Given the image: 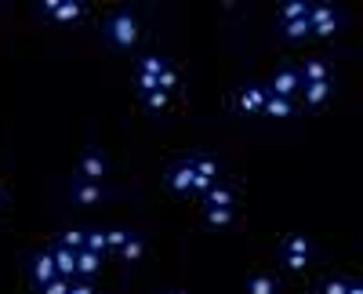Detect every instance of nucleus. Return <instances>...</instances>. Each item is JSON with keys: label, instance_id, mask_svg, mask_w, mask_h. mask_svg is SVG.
I'll use <instances>...</instances> for the list:
<instances>
[{"label": "nucleus", "instance_id": "1", "mask_svg": "<svg viewBox=\"0 0 363 294\" xmlns=\"http://www.w3.org/2000/svg\"><path fill=\"white\" fill-rule=\"evenodd\" d=\"M138 37H142L138 18H135V11H128V8L113 11V15L106 18V26H102V40H106L109 47H116V51L135 47V44H138Z\"/></svg>", "mask_w": 363, "mask_h": 294}, {"label": "nucleus", "instance_id": "2", "mask_svg": "<svg viewBox=\"0 0 363 294\" xmlns=\"http://www.w3.org/2000/svg\"><path fill=\"white\" fill-rule=\"evenodd\" d=\"M345 26V11H338L335 4H313L309 8V33L313 37H335Z\"/></svg>", "mask_w": 363, "mask_h": 294}, {"label": "nucleus", "instance_id": "3", "mask_svg": "<svg viewBox=\"0 0 363 294\" xmlns=\"http://www.w3.org/2000/svg\"><path fill=\"white\" fill-rule=\"evenodd\" d=\"M186 164H189V171H193V179H196V193H207L215 182H222V164L215 160V157H207V153H193V157H186Z\"/></svg>", "mask_w": 363, "mask_h": 294}, {"label": "nucleus", "instance_id": "4", "mask_svg": "<svg viewBox=\"0 0 363 294\" xmlns=\"http://www.w3.org/2000/svg\"><path fill=\"white\" fill-rule=\"evenodd\" d=\"M313 251H316V247H313L306 237H298V232H294V237H287L284 247H280V261H284L287 269H306V261H309Z\"/></svg>", "mask_w": 363, "mask_h": 294}, {"label": "nucleus", "instance_id": "5", "mask_svg": "<svg viewBox=\"0 0 363 294\" xmlns=\"http://www.w3.org/2000/svg\"><path fill=\"white\" fill-rule=\"evenodd\" d=\"M37 11L51 22H77L84 15V4L80 0H40Z\"/></svg>", "mask_w": 363, "mask_h": 294}, {"label": "nucleus", "instance_id": "6", "mask_svg": "<svg viewBox=\"0 0 363 294\" xmlns=\"http://www.w3.org/2000/svg\"><path fill=\"white\" fill-rule=\"evenodd\" d=\"M109 174V160L102 157V149L95 142H87V153H84V160H80V179H87V182H99V179H106Z\"/></svg>", "mask_w": 363, "mask_h": 294}, {"label": "nucleus", "instance_id": "7", "mask_svg": "<svg viewBox=\"0 0 363 294\" xmlns=\"http://www.w3.org/2000/svg\"><path fill=\"white\" fill-rule=\"evenodd\" d=\"M164 182H167V189H171V193H178V196L193 193V186H196V179H193V171H189V164H186V160L171 164V167L164 171Z\"/></svg>", "mask_w": 363, "mask_h": 294}, {"label": "nucleus", "instance_id": "8", "mask_svg": "<svg viewBox=\"0 0 363 294\" xmlns=\"http://www.w3.org/2000/svg\"><path fill=\"white\" fill-rule=\"evenodd\" d=\"M69 196H73V203H80V208H91V203H99V200H106V189H102V182H87V179H77L69 182Z\"/></svg>", "mask_w": 363, "mask_h": 294}, {"label": "nucleus", "instance_id": "9", "mask_svg": "<svg viewBox=\"0 0 363 294\" xmlns=\"http://www.w3.org/2000/svg\"><path fill=\"white\" fill-rule=\"evenodd\" d=\"M265 98H269V87L265 84H244L236 95V106L244 113H262L265 109Z\"/></svg>", "mask_w": 363, "mask_h": 294}, {"label": "nucleus", "instance_id": "10", "mask_svg": "<svg viewBox=\"0 0 363 294\" xmlns=\"http://www.w3.org/2000/svg\"><path fill=\"white\" fill-rule=\"evenodd\" d=\"M265 87H269V95L294 98V95H298V87H301V80H298V69H280V73H272V80H269Z\"/></svg>", "mask_w": 363, "mask_h": 294}, {"label": "nucleus", "instance_id": "11", "mask_svg": "<svg viewBox=\"0 0 363 294\" xmlns=\"http://www.w3.org/2000/svg\"><path fill=\"white\" fill-rule=\"evenodd\" d=\"M29 276H33L37 287H44L48 280H55V261H51V251H37L33 258H29Z\"/></svg>", "mask_w": 363, "mask_h": 294}, {"label": "nucleus", "instance_id": "12", "mask_svg": "<svg viewBox=\"0 0 363 294\" xmlns=\"http://www.w3.org/2000/svg\"><path fill=\"white\" fill-rule=\"evenodd\" d=\"M298 80L301 84H323V80H330L327 58H306V62L298 66Z\"/></svg>", "mask_w": 363, "mask_h": 294}, {"label": "nucleus", "instance_id": "13", "mask_svg": "<svg viewBox=\"0 0 363 294\" xmlns=\"http://www.w3.org/2000/svg\"><path fill=\"white\" fill-rule=\"evenodd\" d=\"M233 196H236V186L215 182V186L203 193V208H233Z\"/></svg>", "mask_w": 363, "mask_h": 294}, {"label": "nucleus", "instance_id": "14", "mask_svg": "<svg viewBox=\"0 0 363 294\" xmlns=\"http://www.w3.org/2000/svg\"><path fill=\"white\" fill-rule=\"evenodd\" d=\"M51 261H55V273H58V276H69V280H73V273H77V251L55 244V247H51Z\"/></svg>", "mask_w": 363, "mask_h": 294}, {"label": "nucleus", "instance_id": "15", "mask_svg": "<svg viewBox=\"0 0 363 294\" xmlns=\"http://www.w3.org/2000/svg\"><path fill=\"white\" fill-rule=\"evenodd\" d=\"M99 269H102V254L77 251V273H73V280H91V276H99Z\"/></svg>", "mask_w": 363, "mask_h": 294}, {"label": "nucleus", "instance_id": "16", "mask_svg": "<svg viewBox=\"0 0 363 294\" xmlns=\"http://www.w3.org/2000/svg\"><path fill=\"white\" fill-rule=\"evenodd\" d=\"M298 95L306 98L309 109H316V106H323V102L330 98V80H323V84H301V87H298Z\"/></svg>", "mask_w": 363, "mask_h": 294}, {"label": "nucleus", "instance_id": "17", "mask_svg": "<svg viewBox=\"0 0 363 294\" xmlns=\"http://www.w3.org/2000/svg\"><path fill=\"white\" fill-rule=\"evenodd\" d=\"M269 116H277V120H287V116H294V98H280V95H269L265 98V109Z\"/></svg>", "mask_w": 363, "mask_h": 294}, {"label": "nucleus", "instance_id": "18", "mask_svg": "<svg viewBox=\"0 0 363 294\" xmlns=\"http://www.w3.org/2000/svg\"><path fill=\"white\" fill-rule=\"evenodd\" d=\"M309 8H313V4H306V0H287V4L280 8V26H284V22H301V18H309Z\"/></svg>", "mask_w": 363, "mask_h": 294}, {"label": "nucleus", "instance_id": "19", "mask_svg": "<svg viewBox=\"0 0 363 294\" xmlns=\"http://www.w3.org/2000/svg\"><path fill=\"white\" fill-rule=\"evenodd\" d=\"M167 66V58H160V55H145V58H138V77H160V69Z\"/></svg>", "mask_w": 363, "mask_h": 294}, {"label": "nucleus", "instance_id": "20", "mask_svg": "<svg viewBox=\"0 0 363 294\" xmlns=\"http://www.w3.org/2000/svg\"><path fill=\"white\" fill-rule=\"evenodd\" d=\"M277 290H280V283L272 280V276H265V273H258V276L247 280V294H277Z\"/></svg>", "mask_w": 363, "mask_h": 294}, {"label": "nucleus", "instance_id": "21", "mask_svg": "<svg viewBox=\"0 0 363 294\" xmlns=\"http://www.w3.org/2000/svg\"><path fill=\"white\" fill-rule=\"evenodd\" d=\"M116 254H124V258H128V261H138V258H142V254H145V240H142V237H138V232H131V237H128V240H124V247H120V251H116Z\"/></svg>", "mask_w": 363, "mask_h": 294}, {"label": "nucleus", "instance_id": "22", "mask_svg": "<svg viewBox=\"0 0 363 294\" xmlns=\"http://www.w3.org/2000/svg\"><path fill=\"white\" fill-rule=\"evenodd\" d=\"M84 251L102 254V251H106V229H87V232H84Z\"/></svg>", "mask_w": 363, "mask_h": 294}, {"label": "nucleus", "instance_id": "23", "mask_svg": "<svg viewBox=\"0 0 363 294\" xmlns=\"http://www.w3.org/2000/svg\"><path fill=\"white\" fill-rule=\"evenodd\" d=\"M84 232L87 229H66V232H58V244L69 251H84Z\"/></svg>", "mask_w": 363, "mask_h": 294}, {"label": "nucleus", "instance_id": "24", "mask_svg": "<svg viewBox=\"0 0 363 294\" xmlns=\"http://www.w3.org/2000/svg\"><path fill=\"white\" fill-rule=\"evenodd\" d=\"M280 29H284V37H287V40H301V37H313V33H309V18H301V22H284Z\"/></svg>", "mask_w": 363, "mask_h": 294}, {"label": "nucleus", "instance_id": "25", "mask_svg": "<svg viewBox=\"0 0 363 294\" xmlns=\"http://www.w3.org/2000/svg\"><path fill=\"white\" fill-rule=\"evenodd\" d=\"M174 84H178V73H174V66L167 62V66L160 69V77H157V91L171 95V91H174Z\"/></svg>", "mask_w": 363, "mask_h": 294}, {"label": "nucleus", "instance_id": "26", "mask_svg": "<svg viewBox=\"0 0 363 294\" xmlns=\"http://www.w3.org/2000/svg\"><path fill=\"white\" fill-rule=\"evenodd\" d=\"M233 208H203V218L211 222V225H229L233 222Z\"/></svg>", "mask_w": 363, "mask_h": 294}, {"label": "nucleus", "instance_id": "27", "mask_svg": "<svg viewBox=\"0 0 363 294\" xmlns=\"http://www.w3.org/2000/svg\"><path fill=\"white\" fill-rule=\"evenodd\" d=\"M128 237H131L128 229H106V251H120Z\"/></svg>", "mask_w": 363, "mask_h": 294}, {"label": "nucleus", "instance_id": "28", "mask_svg": "<svg viewBox=\"0 0 363 294\" xmlns=\"http://www.w3.org/2000/svg\"><path fill=\"white\" fill-rule=\"evenodd\" d=\"M40 294H66L69 290V276H55V280H48L44 287H37Z\"/></svg>", "mask_w": 363, "mask_h": 294}, {"label": "nucleus", "instance_id": "29", "mask_svg": "<svg viewBox=\"0 0 363 294\" xmlns=\"http://www.w3.org/2000/svg\"><path fill=\"white\" fill-rule=\"evenodd\" d=\"M345 290H349V280H342V276L320 283V294H345Z\"/></svg>", "mask_w": 363, "mask_h": 294}, {"label": "nucleus", "instance_id": "30", "mask_svg": "<svg viewBox=\"0 0 363 294\" xmlns=\"http://www.w3.org/2000/svg\"><path fill=\"white\" fill-rule=\"evenodd\" d=\"M142 102H145L149 109H153V113H160V109L167 106V95H164V91H145V95H142Z\"/></svg>", "mask_w": 363, "mask_h": 294}, {"label": "nucleus", "instance_id": "31", "mask_svg": "<svg viewBox=\"0 0 363 294\" xmlns=\"http://www.w3.org/2000/svg\"><path fill=\"white\" fill-rule=\"evenodd\" d=\"M66 294H95V287H91V280H69Z\"/></svg>", "mask_w": 363, "mask_h": 294}, {"label": "nucleus", "instance_id": "32", "mask_svg": "<svg viewBox=\"0 0 363 294\" xmlns=\"http://www.w3.org/2000/svg\"><path fill=\"white\" fill-rule=\"evenodd\" d=\"M345 294H363V287H359V283H352V280H349V290H345Z\"/></svg>", "mask_w": 363, "mask_h": 294}, {"label": "nucleus", "instance_id": "33", "mask_svg": "<svg viewBox=\"0 0 363 294\" xmlns=\"http://www.w3.org/2000/svg\"><path fill=\"white\" fill-rule=\"evenodd\" d=\"M0 208H4V193H0Z\"/></svg>", "mask_w": 363, "mask_h": 294}, {"label": "nucleus", "instance_id": "34", "mask_svg": "<svg viewBox=\"0 0 363 294\" xmlns=\"http://www.w3.org/2000/svg\"><path fill=\"white\" fill-rule=\"evenodd\" d=\"M167 294H182V290H167Z\"/></svg>", "mask_w": 363, "mask_h": 294}]
</instances>
